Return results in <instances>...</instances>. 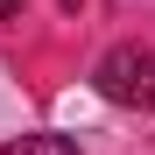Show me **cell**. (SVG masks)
<instances>
[{
	"mask_svg": "<svg viewBox=\"0 0 155 155\" xmlns=\"http://www.w3.org/2000/svg\"><path fill=\"white\" fill-rule=\"evenodd\" d=\"M92 85L99 99H113V106H148V85H155V57L141 42H113L106 57L92 64Z\"/></svg>",
	"mask_w": 155,
	"mask_h": 155,
	"instance_id": "6da1fadb",
	"label": "cell"
},
{
	"mask_svg": "<svg viewBox=\"0 0 155 155\" xmlns=\"http://www.w3.org/2000/svg\"><path fill=\"white\" fill-rule=\"evenodd\" d=\"M0 155H78V141L71 134H21V141H7Z\"/></svg>",
	"mask_w": 155,
	"mask_h": 155,
	"instance_id": "7a4b0ae2",
	"label": "cell"
},
{
	"mask_svg": "<svg viewBox=\"0 0 155 155\" xmlns=\"http://www.w3.org/2000/svg\"><path fill=\"white\" fill-rule=\"evenodd\" d=\"M14 7H21V0H0V21H14Z\"/></svg>",
	"mask_w": 155,
	"mask_h": 155,
	"instance_id": "3957f363",
	"label": "cell"
},
{
	"mask_svg": "<svg viewBox=\"0 0 155 155\" xmlns=\"http://www.w3.org/2000/svg\"><path fill=\"white\" fill-rule=\"evenodd\" d=\"M148 113H155V85H148Z\"/></svg>",
	"mask_w": 155,
	"mask_h": 155,
	"instance_id": "277c9868",
	"label": "cell"
}]
</instances>
